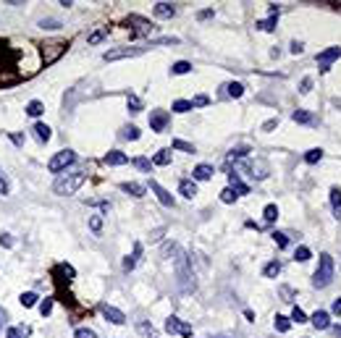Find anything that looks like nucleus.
Returning a JSON list of instances; mask_svg holds the SVG:
<instances>
[{
  "label": "nucleus",
  "instance_id": "obj_1",
  "mask_svg": "<svg viewBox=\"0 0 341 338\" xmlns=\"http://www.w3.org/2000/svg\"><path fill=\"white\" fill-rule=\"evenodd\" d=\"M87 181V176L82 171H74V173H63L55 178V184H52V191L61 194V197H69V194H76L82 189V184Z\"/></svg>",
  "mask_w": 341,
  "mask_h": 338
},
{
  "label": "nucleus",
  "instance_id": "obj_2",
  "mask_svg": "<svg viewBox=\"0 0 341 338\" xmlns=\"http://www.w3.org/2000/svg\"><path fill=\"white\" fill-rule=\"evenodd\" d=\"M176 276H179V289L184 294H192L194 291V273L189 267V257L181 249L176 252Z\"/></svg>",
  "mask_w": 341,
  "mask_h": 338
},
{
  "label": "nucleus",
  "instance_id": "obj_3",
  "mask_svg": "<svg viewBox=\"0 0 341 338\" xmlns=\"http://www.w3.org/2000/svg\"><path fill=\"white\" fill-rule=\"evenodd\" d=\"M331 281H333V257L320 254V262H318V270H315V276H312V283L318 286V289H325Z\"/></svg>",
  "mask_w": 341,
  "mask_h": 338
},
{
  "label": "nucleus",
  "instance_id": "obj_4",
  "mask_svg": "<svg viewBox=\"0 0 341 338\" xmlns=\"http://www.w3.org/2000/svg\"><path fill=\"white\" fill-rule=\"evenodd\" d=\"M74 163H76V152L74 150H63V152H58L55 158L47 163V168H50V173H61L69 165H74Z\"/></svg>",
  "mask_w": 341,
  "mask_h": 338
},
{
  "label": "nucleus",
  "instance_id": "obj_5",
  "mask_svg": "<svg viewBox=\"0 0 341 338\" xmlns=\"http://www.w3.org/2000/svg\"><path fill=\"white\" fill-rule=\"evenodd\" d=\"M66 50H69V42H47V45H42V63L45 66L55 63Z\"/></svg>",
  "mask_w": 341,
  "mask_h": 338
},
{
  "label": "nucleus",
  "instance_id": "obj_6",
  "mask_svg": "<svg viewBox=\"0 0 341 338\" xmlns=\"http://www.w3.org/2000/svg\"><path fill=\"white\" fill-rule=\"evenodd\" d=\"M168 123H170V113L168 110H150V128L152 131H165L168 128Z\"/></svg>",
  "mask_w": 341,
  "mask_h": 338
},
{
  "label": "nucleus",
  "instance_id": "obj_7",
  "mask_svg": "<svg viewBox=\"0 0 341 338\" xmlns=\"http://www.w3.org/2000/svg\"><path fill=\"white\" fill-rule=\"evenodd\" d=\"M147 47H118V50H108L102 58L105 60H121V58H134V55H139V53H144Z\"/></svg>",
  "mask_w": 341,
  "mask_h": 338
},
{
  "label": "nucleus",
  "instance_id": "obj_8",
  "mask_svg": "<svg viewBox=\"0 0 341 338\" xmlns=\"http://www.w3.org/2000/svg\"><path fill=\"white\" fill-rule=\"evenodd\" d=\"M165 330H168V333H181L184 338H192V325L181 322V320H179V317H174V315H170V317L165 320Z\"/></svg>",
  "mask_w": 341,
  "mask_h": 338
},
{
  "label": "nucleus",
  "instance_id": "obj_9",
  "mask_svg": "<svg viewBox=\"0 0 341 338\" xmlns=\"http://www.w3.org/2000/svg\"><path fill=\"white\" fill-rule=\"evenodd\" d=\"M100 312H102V317H105V320H110L113 325H124V322H126V315H124V312H121V309H116V307H110V304H102V307H100Z\"/></svg>",
  "mask_w": 341,
  "mask_h": 338
},
{
  "label": "nucleus",
  "instance_id": "obj_10",
  "mask_svg": "<svg viewBox=\"0 0 341 338\" xmlns=\"http://www.w3.org/2000/svg\"><path fill=\"white\" fill-rule=\"evenodd\" d=\"M338 55H341V47H328V50H323V53H318V63L323 66V71L331 69V63H333Z\"/></svg>",
  "mask_w": 341,
  "mask_h": 338
},
{
  "label": "nucleus",
  "instance_id": "obj_11",
  "mask_svg": "<svg viewBox=\"0 0 341 338\" xmlns=\"http://www.w3.org/2000/svg\"><path fill=\"white\" fill-rule=\"evenodd\" d=\"M32 131H34V139L39 142V145H47L50 137H52V128H50L47 123H34Z\"/></svg>",
  "mask_w": 341,
  "mask_h": 338
},
{
  "label": "nucleus",
  "instance_id": "obj_12",
  "mask_svg": "<svg viewBox=\"0 0 341 338\" xmlns=\"http://www.w3.org/2000/svg\"><path fill=\"white\" fill-rule=\"evenodd\" d=\"M310 320H312V325H315L318 330L331 328V315H328V312H323V309H318V312H315V315H312Z\"/></svg>",
  "mask_w": 341,
  "mask_h": 338
},
{
  "label": "nucleus",
  "instance_id": "obj_13",
  "mask_svg": "<svg viewBox=\"0 0 341 338\" xmlns=\"http://www.w3.org/2000/svg\"><path fill=\"white\" fill-rule=\"evenodd\" d=\"M150 189L157 194V199H160L165 207H174V197H170V194H168V191H165L160 184H157V181H150Z\"/></svg>",
  "mask_w": 341,
  "mask_h": 338
},
{
  "label": "nucleus",
  "instance_id": "obj_14",
  "mask_svg": "<svg viewBox=\"0 0 341 338\" xmlns=\"http://www.w3.org/2000/svg\"><path fill=\"white\" fill-rule=\"evenodd\" d=\"M229 184H231V189L236 191V197H239V194H249V186L247 184H242V178H239V173H229Z\"/></svg>",
  "mask_w": 341,
  "mask_h": 338
},
{
  "label": "nucleus",
  "instance_id": "obj_15",
  "mask_svg": "<svg viewBox=\"0 0 341 338\" xmlns=\"http://www.w3.org/2000/svg\"><path fill=\"white\" fill-rule=\"evenodd\" d=\"M126 24H137V27H134V34H137V37H139V34H147V32L152 29V24L144 21V19H139V16H129Z\"/></svg>",
  "mask_w": 341,
  "mask_h": 338
},
{
  "label": "nucleus",
  "instance_id": "obj_16",
  "mask_svg": "<svg viewBox=\"0 0 341 338\" xmlns=\"http://www.w3.org/2000/svg\"><path fill=\"white\" fill-rule=\"evenodd\" d=\"M213 173H215V171H213V165L202 163V165H197V168H194V173H192V176H194V181H207V178H213Z\"/></svg>",
  "mask_w": 341,
  "mask_h": 338
},
{
  "label": "nucleus",
  "instance_id": "obj_17",
  "mask_svg": "<svg viewBox=\"0 0 341 338\" xmlns=\"http://www.w3.org/2000/svg\"><path fill=\"white\" fill-rule=\"evenodd\" d=\"M105 163H108V165H126L129 158L124 152H118V150H110V152H105Z\"/></svg>",
  "mask_w": 341,
  "mask_h": 338
},
{
  "label": "nucleus",
  "instance_id": "obj_18",
  "mask_svg": "<svg viewBox=\"0 0 341 338\" xmlns=\"http://www.w3.org/2000/svg\"><path fill=\"white\" fill-rule=\"evenodd\" d=\"M121 189L126 194H131V197H144V191H147V186L137 184V181H126V184H121Z\"/></svg>",
  "mask_w": 341,
  "mask_h": 338
},
{
  "label": "nucleus",
  "instance_id": "obj_19",
  "mask_svg": "<svg viewBox=\"0 0 341 338\" xmlns=\"http://www.w3.org/2000/svg\"><path fill=\"white\" fill-rule=\"evenodd\" d=\"M179 191H181L187 199H192L194 194H197V184H194L192 178H181V181H179Z\"/></svg>",
  "mask_w": 341,
  "mask_h": 338
},
{
  "label": "nucleus",
  "instance_id": "obj_20",
  "mask_svg": "<svg viewBox=\"0 0 341 338\" xmlns=\"http://www.w3.org/2000/svg\"><path fill=\"white\" fill-rule=\"evenodd\" d=\"M174 14H176V8L170 6V3H157V6H155V16H157V19H170Z\"/></svg>",
  "mask_w": 341,
  "mask_h": 338
},
{
  "label": "nucleus",
  "instance_id": "obj_21",
  "mask_svg": "<svg viewBox=\"0 0 341 338\" xmlns=\"http://www.w3.org/2000/svg\"><path fill=\"white\" fill-rule=\"evenodd\" d=\"M331 207H333V215L341 220V189L338 186L331 189Z\"/></svg>",
  "mask_w": 341,
  "mask_h": 338
},
{
  "label": "nucleus",
  "instance_id": "obj_22",
  "mask_svg": "<svg viewBox=\"0 0 341 338\" xmlns=\"http://www.w3.org/2000/svg\"><path fill=\"white\" fill-rule=\"evenodd\" d=\"M139 254H142V244H134V252H131V257H126V259H124V270H134Z\"/></svg>",
  "mask_w": 341,
  "mask_h": 338
},
{
  "label": "nucleus",
  "instance_id": "obj_23",
  "mask_svg": "<svg viewBox=\"0 0 341 338\" xmlns=\"http://www.w3.org/2000/svg\"><path fill=\"white\" fill-rule=\"evenodd\" d=\"M223 89H226V95H229V97H242V95H244V87H242L239 82H229Z\"/></svg>",
  "mask_w": 341,
  "mask_h": 338
},
{
  "label": "nucleus",
  "instance_id": "obj_24",
  "mask_svg": "<svg viewBox=\"0 0 341 338\" xmlns=\"http://www.w3.org/2000/svg\"><path fill=\"white\" fill-rule=\"evenodd\" d=\"M292 118H294L297 123H315V115H312V113H307V110H294V113H292Z\"/></svg>",
  "mask_w": 341,
  "mask_h": 338
},
{
  "label": "nucleus",
  "instance_id": "obj_25",
  "mask_svg": "<svg viewBox=\"0 0 341 338\" xmlns=\"http://www.w3.org/2000/svg\"><path fill=\"white\" fill-rule=\"evenodd\" d=\"M189 71H192V63H189V60H179V63H174V66H170V74H176V76L189 74Z\"/></svg>",
  "mask_w": 341,
  "mask_h": 338
},
{
  "label": "nucleus",
  "instance_id": "obj_26",
  "mask_svg": "<svg viewBox=\"0 0 341 338\" xmlns=\"http://www.w3.org/2000/svg\"><path fill=\"white\" fill-rule=\"evenodd\" d=\"M26 113H29L32 118H37V115H42V113H45V105H42L39 100H32L29 105H26Z\"/></svg>",
  "mask_w": 341,
  "mask_h": 338
},
{
  "label": "nucleus",
  "instance_id": "obj_27",
  "mask_svg": "<svg viewBox=\"0 0 341 338\" xmlns=\"http://www.w3.org/2000/svg\"><path fill=\"white\" fill-rule=\"evenodd\" d=\"M275 330H278V333H286L289 328H292V320H289V317H283V315H275Z\"/></svg>",
  "mask_w": 341,
  "mask_h": 338
},
{
  "label": "nucleus",
  "instance_id": "obj_28",
  "mask_svg": "<svg viewBox=\"0 0 341 338\" xmlns=\"http://www.w3.org/2000/svg\"><path fill=\"white\" fill-rule=\"evenodd\" d=\"M29 335V328H24V325H16V328H8L6 338H26Z\"/></svg>",
  "mask_w": 341,
  "mask_h": 338
},
{
  "label": "nucleus",
  "instance_id": "obj_29",
  "mask_svg": "<svg viewBox=\"0 0 341 338\" xmlns=\"http://www.w3.org/2000/svg\"><path fill=\"white\" fill-rule=\"evenodd\" d=\"M278 273H281V265L278 262H268L265 270H262V276H265V278H275Z\"/></svg>",
  "mask_w": 341,
  "mask_h": 338
},
{
  "label": "nucleus",
  "instance_id": "obj_30",
  "mask_svg": "<svg viewBox=\"0 0 341 338\" xmlns=\"http://www.w3.org/2000/svg\"><path fill=\"white\" fill-rule=\"evenodd\" d=\"M37 299H39V296H37L34 291H26V294H21L19 302H21L24 307H34V304H37Z\"/></svg>",
  "mask_w": 341,
  "mask_h": 338
},
{
  "label": "nucleus",
  "instance_id": "obj_31",
  "mask_svg": "<svg viewBox=\"0 0 341 338\" xmlns=\"http://www.w3.org/2000/svg\"><path fill=\"white\" fill-rule=\"evenodd\" d=\"M63 24L58 19H39V29H61Z\"/></svg>",
  "mask_w": 341,
  "mask_h": 338
},
{
  "label": "nucleus",
  "instance_id": "obj_32",
  "mask_svg": "<svg viewBox=\"0 0 341 338\" xmlns=\"http://www.w3.org/2000/svg\"><path fill=\"white\" fill-rule=\"evenodd\" d=\"M152 163H155V165H168V163H170V152H168V150H160V152L155 155Z\"/></svg>",
  "mask_w": 341,
  "mask_h": 338
},
{
  "label": "nucleus",
  "instance_id": "obj_33",
  "mask_svg": "<svg viewBox=\"0 0 341 338\" xmlns=\"http://www.w3.org/2000/svg\"><path fill=\"white\" fill-rule=\"evenodd\" d=\"M174 110H176V113H189V110H192V102H189V100H176V102H174Z\"/></svg>",
  "mask_w": 341,
  "mask_h": 338
},
{
  "label": "nucleus",
  "instance_id": "obj_34",
  "mask_svg": "<svg viewBox=\"0 0 341 338\" xmlns=\"http://www.w3.org/2000/svg\"><path fill=\"white\" fill-rule=\"evenodd\" d=\"M121 137H124V139H131V142H134V139H139V128H137V126H126L124 131H121Z\"/></svg>",
  "mask_w": 341,
  "mask_h": 338
},
{
  "label": "nucleus",
  "instance_id": "obj_35",
  "mask_svg": "<svg viewBox=\"0 0 341 338\" xmlns=\"http://www.w3.org/2000/svg\"><path fill=\"white\" fill-rule=\"evenodd\" d=\"M320 158H323V150H310V152L305 155V160H307L310 165H315V163H320Z\"/></svg>",
  "mask_w": 341,
  "mask_h": 338
},
{
  "label": "nucleus",
  "instance_id": "obj_36",
  "mask_svg": "<svg viewBox=\"0 0 341 338\" xmlns=\"http://www.w3.org/2000/svg\"><path fill=\"white\" fill-rule=\"evenodd\" d=\"M294 259H297V262H307V259H310V249H307V246H299V249L294 252Z\"/></svg>",
  "mask_w": 341,
  "mask_h": 338
},
{
  "label": "nucleus",
  "instance_id": "obj_37",
  "mask_svg": "<svg viewBox=\"0 0 341 338\" xmlns=\"http://www.w3.org/2000/svg\"><path fill=\"white\" fill-rule=\"evenodd\" d=\"M126 102H129V110H131V113H139V110H142V100H139V97L129 95V100H126Z\"/></svg>",
  "mask_w": 341,
  "mask_h": 338
},
{
  "label": "nucleus",
  "instance_id": "obj_38",
  "mask_svg": "<svg viewBox=\"0 0 341 338\" xmlns=\"http://www.w3.org/2000/svg\"><path fill=\"white\" fill-rule=\"evenodd\" d=\"M247 155H249V147H236V150H231L229 158L231 160H242V158H247Z\"/></svg>",
  "mask_w": 341,
  "mask_h": 338
},
{
  "label": "nucleus",
  "instance_id": "obj_39",
  "mask_svg": "<svg viewBox=\"0 0 341 338\" xmlns=\"http://www.w3.org/2000/svg\"><path fill=\"white\" fill-rule=\"evenodd\" d=\"M262 215H265V220H268V223H273V220L278 218V207H275V205H268V207H265V213H262Z\"/></svg>",
  "mask_w": 341,
  "mask_h": 338
},
{
  "label": "nucleus",
  "instance_id": "obj_40",
  "mask_svg": "<svg viewBox=\"0 0 341 338\" xmlns=\"http://www.w3.org/2000/svg\"><path fill=\"white\" fill-rule=\"evenodd\" d=\"M58 273H61V276H66V281H71V278L76 276L74 267H71V265H66V262H61V265H58Z\"/></svg>",
  "mask_w": 341,
  "mask_h": 338
},
{
  "label": "nucleus",
  "instance_id": "obj_41",
  "mask_svg": "<svg viewBox=\"0 0 341 338\" xmlns=\"http://www.w3.org/2000/svg\"><path fill=\"white\" fill-rule=\"evenodd\" d=\"M74 338H97V333L92 330V328H76Z\"/></svg>",
  "mask_w": 341,
  "mask_h": 338
},
{
  "label": "nucleus",
  "instance_id": "obj_42",
  "mask_svg": "<svg viewBox=\"0 0 341 338\" xmlns=\"http://www.w3.org/2000/svg\"><path fill=\"white\" fill-rule=\"evenodd\" d=\"M234 199H236V191H234L231 186H229V189H223V191H220V202H226V205H231Z\"/></svg>",
  "mask_w": 341,
  "mask_h": 338
},
{
  "label": "nucleus",
  "instance_id": "obj_43",
  "mask_svg": "<svg viewBox=\"0 0 341 338\" xmlns=\"http://www.w3.org/2000/svg\"><path fill=\"white\" fill-rule=\"evenodd\" d=\"M174 147L181 150V152H194V145H189V142H184V139H174Z\"/></svg>",
  "mask_w": 341,
  "mask_h": 338
},
{
  "label": "nucleus",
  "instance_id": "obj_44",
  "mask_svg": "<svg viewBox=\"0 0 341 338\" xmlns=\"http://www.w3.org/2000/svg\"><path fill=\"white\" fill-rule=\"evenodd\" d=\"M139 333H144L147 338H157V330L152 328V325H147V322H139Z\"/></svg>",
  "mask_w": 341,
  "mask_h": 338
},
{
  "label": "nucleus",
  "instance_id": "obj_45",
  "mask_svg": "<svg viewBox=\"0 0 341 338\" xmlns=\"http://www.w3.org/2000/svg\"><path fill=\"white\" fill-rule=\"evenodd\" d=\"M275 19H278V16H270L268 21H260L257 27H260L262 32H273V29H275Z\"/></svg>",
  "mask_w": 341,
  "mask_h": 338
},
{
  "label": "nucleus",
  "instance_id": "obj_46",
  "mask_svg": "<svg viewBox=\"0 0 341 338\" xmlns=\"http://www.w3.org/2000/svg\"><path fill=\"white\" fill-rule=\"evenodd\" d=\"M273 241L278 244L281 249H286V246H289V239H286V233H281V231H275V233H273Z\"/></svg>",
  "mask_w": 341,
  "mask_h": 338
},
{
  "label": "nucleus",
  "instance_id": "obj_47",
  "mask_svg": "<svg viewBox=\"0 0 341 338\" xmlns=\"http://www.w3.org/2000/svg\"><path fill=\"white\" fill-rule=\"evenodd\" d=\"M89 228L95 231V233H100V231H102V218H100V215H92V218H89Z\"/></svg>",
  "mask_w": 341,
  "mask_h": 338
},
{
  "label": "nucleus",
  "instance_id": "obj_48",
  "mask_svg": "<svg viewBox=\"0 0 341 338\" xmlns=\"http://www.w3.org/2000/svg\"><path fill=\"white\" fill-rule=\"evenodd\" d=\"M105 34H108V29H97V32H92V34H89V45H97Z\"/></svg>",
  "mask_w": 341,
  "mask_h": 338
},
{
  "label": "nucleus",
  "instance_id": "obj_49",
  "mask_svg": "<svg viewBox=\"0 0 341 338\" xmlns=\"http://www.w3.org/2000/svg\"><path fill=\"white\" fill-rule=\"evenodd\" d=\"M134 165L139 168V171H144V173H147V171H150V168H152V163H150L147 158H137V160H134Z\"/></svg>",
  "mask_w": 341,
  "mask_h": 338
},
{
  "label": "nucleus",
  "instance_id": "obj_50",
  "mask_svg": "<svg viewBox=\"0 0 341 338\" xmlns=\"http://www.w3.org/2000/svg\"><path fill=\"white\" fill-rule=\"evenodd\" d=\"M289 320H294V322H307L305 312H302L299 307H294V309H292V317H289Z\"/></svg>",
  "mask_w": 341,
  "mask_h": 338
},
{
  "label": "nucleus",
  "instance_id": "obj_51",
  "mask_svg": "<svg viewBox=\"0 0 341 338\" xmlns=\"http://www.w3.org/2000/svg\"><path fill=\"white\" fill-rule=\"evenodd\" d=\"M39 312H42V317H47L52 312V299H45V302H39Z\"/></svg>",
  "mask_w": 341,
  "mask_h": 338
},
{
  "label": "nucleus",
  "instance_id": "obj_52",
  "mask_svg": "<svg viewBox=\"0 0 341 338\" xmlns=\"http://www.w3.org/2000/svg\"><path fill=\"white\" fill-rule=\"evenodd\" d=\"M310 89H312V79L307 76V79H302V84H299V92H302V95H307Z\"/></svg>",
  "mask_w": 341,
  "mask_h": 338
},
{
  "label": "nucleus",
  "instance_id": "obj_53",
  "mask_svg": "<svg viewBox=\"0 0 341 338\" xmlns=\"http://www.w3.org/2000/svg\"><path fill=\"white\" fill-rule=\"evenodd\" d=\"M0 246H6V249H11V246H13L11 233H0Z\"/></svg>",
  "mask_w": 341,
  "mask_h": 338
},
{
  "label": "nucleus",
  "instance_id": "obj_54",
  "mask_svg": "<svg viewBox=\"0 0 341 338\" xmlns=\"http://www.w3.org/2000/svg\"><path fill=\"white\" fill-rule=\"evenodd\" d=\"M0 194H3V197L8 194V178L3 176V171H0Z\"/></svg>",
  "mask_w": 341,
  "mask_h": 338
},
{
  "label": "nucleus",
  "instance_id": "obj_55",
  "mask_svg": "<svg viewBox=\"0 0 341 338\" xmlns=\"http://www.w3.org/2000/svg\"><path fill=\"white\" fill-rule=\"evenodd\" d=\"M281 296H283V302H292V296H294V291L289 289V286H283L281 289Z\"/></svg>",
  "mask_w": 341,
  "mask_h": 338
},
{
  "label": "nucleus",
  "instance_id": "obj_56",
  "mask_svg": "<svg viewBox=\"0 0 341 338\" xmlns=\"http://www.w3.org/2000/svg\"><path fill=\"white\" fill-rule=\"evenodd\" d=\"M194 105H207V97H205V95H197V97L192 100V108H194Z\"/></svg>",
  "mask_w": 341,
  "mask_h": 338
},
{
  "label": "nucleus",
  "instance_id": "obj_57",
  "mask_svg": "<svg viewBox=\"0 0 341 338\" xmlns=\"http://www.w3.org/2000/svg\"><path fill=\"white\" fill-rule=\"evenodd\" d=\"M289 50H292V55H299L305 47H302V42H292V47H289Z\"/></svg>",
  "mask_w": 341,
  "mask_h": 338
},
{
  "label": "nucleus",
  "instance_id": "obj_58",
  "mask_svg": "<svg viewBox=\"0 0 341 338\" xmlns=\"http://www.w3.org/2000/svg\"><path fill=\"white\" fill-rule=\"evenodd\" d=\"M333 315H341V296L333 302Z\"/></svg>",
  "mask_w": 341,
  "mask_h": 338
},
{
  "label": "nucleus",
  "instance_id": "obj_59",
  "mask_svg": "<svg viewBox=\"0 0 341 338\" xmlns=\"http://www.w3.org/2000/svg\"><path fill=\"white\" fill-rule=\"evenodd\" d=\"M210 16H213V11H200V14H197V19H202V21L210 19Z\"/></svg>",
  "mask_w": 341,
  "mask_h": 338
},
{
  "label": "nucleus",
  "instance_id": "obj_60",
  "mask_svg": "<svg viewBox=\"0 0 341 338\" xmlns=\"http://www.w3.org/2000/svg\"><path fill=\"white\" fill-rule=\"evenodd\" d=\"M275 123H278V121H275V118H270V121H265V126H262V128H265V131H270V128H273Z\"/></svg>",
  "mask_w": 341,
  "mask_h": 338
},
{
  "label": "nucleus",
  "instance_id": "obj_61",
  "mask_svg": "<svg viewBox=\"0 0 341 338\" xmlns=\"http://www.w3.org/2000/svg\"><path fill=\"white\" fill-rule=\"evenodd\" d=\"M207 338H234V335H226V333H218V335H207Z\"/></svg>",
  "mask_w": 341,
  "mask_h": 338
},
{
  "label": "nucleus",
  "instance_id": "obj_62",
  "mask_svg": "<svg viewBox=\"0 0 341 338\" xmlns=\"http://www.w3.org/2000/svg\"><path fill=\"white\" fill-rule=\"evenodd\" d=\"M336 338H341V328H336Z\"/></svg>",
  "mask_w": 341,
  "mask_h": 338
},
{
  "label": "nucleus",
  "instance_id": "obj_63",
  "mask_svg": "<svg viewBox=\"0 0 341 338\" xmlns=\"http://www.w3.org/2000/svg\"><path fill=\"white\" fill-rule=\"evenodd\" d=\"M0 328H3V315H0Z\"/></svg>",
  "mask_w": 341,
  "mask_h": 338
}]
</instances>
